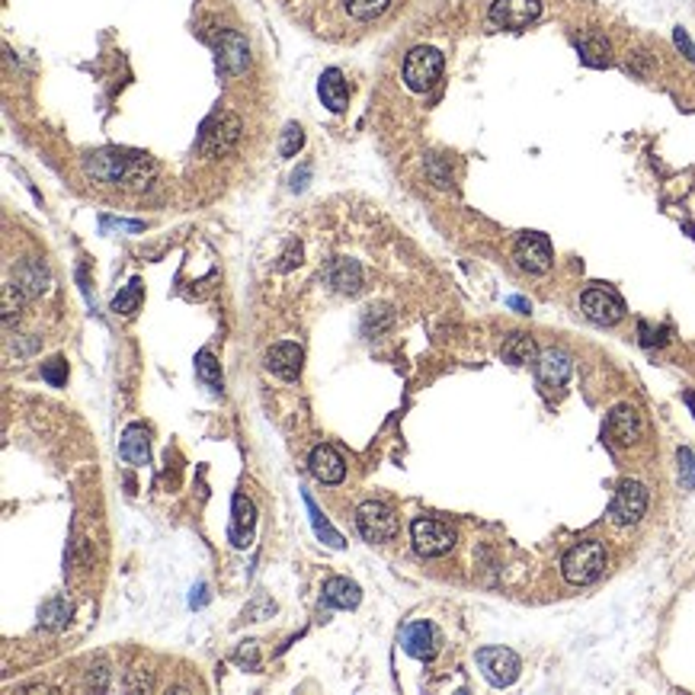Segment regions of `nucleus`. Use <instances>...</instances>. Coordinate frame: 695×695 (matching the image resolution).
Returning a JSON list of instances; mask_svg holds the SVG:
<instances>
[{
  "label": "nucleus",
  "mask_w": 695,
  "mask_h": 695,
  "mask_svg": "<svg viewBox=\"0 0 695 695\" xmlns=\"http://www.w3.org/2000/svg\"><path fill=\"white\" fill-rule=\"evenodd\" d=\"M356 526L365 542H372V545L391 542V538L398 536V516L379 500H365L362 507L356 509Z\"/></svg>",
  "instance_id": "6"
},
{
  "label": "nucleus",
  "mask_w": 695,
  "mask_h": 695,
  "mask_svg": "<svg viewBox=\"0 0 695 695\" xmlns=\"http://www.w3.org/2000/svg\"><path fill=\"white\" fill-rule=\"evenodd\" d=\"M606 571V548L603 542H580L561 561V574H565L567 584L574 586H586Z\"/></svg>",
  "instance_id": "2"
},
{
  "label": "nucleus",
  "mask_w": 695,
  "mask_h": 695,
  "mask_svg": "<svg viewBox=\"0 0 695 695\" xmlns=\"http://www.w3.org/2000/svg\"><path fill=\"white\" fill-rule=\"evenodd\" d=\"M304 179H308V167H304L302 173H295V177H292V187H295V189H304Z\"/></svg>",
  "instance_id": "40"
},
{
  "label": "nucleus",
  "mask_w": 695,
  "mask_h": 695,
  "mask_svg": "<svg viewBox=\"0 0 695 695\" xmlns=\"http://www.w3.org/2000/svg\"><path fill=\"white\" fill-rule=\"evenodd\" d=\"M577 52L584 58V64L590 68H606L609 64V42L603 35H586V39L577 42Z\"/></svg>",
  "instance_id": "26"
},
{
  "label": "nucleus",
  "mask_w": 695,
  "mask_h": 695,
  "mask_svg": "<svg viewBox=\"0 0 695 695\" xmlns=\"http://www.w3.org/2000/svg\"><path fill=\"white\" fill-rule=\"evenodd\" d=\"M500 356L507 359V362H513V365H526V362H536L538 346H536V340L526 337V333H513V337L503 343Z\"/></svg>",
  "instance_id": "24"
},
{
  "label": "nucleus",
  "mask_w": 695,
  "mask_h": 695,
  "mask_svg": "<svg viewBox=\"0 0 695 695\" xmlns=\"http://www.w3.org/2000/svg\"><path fill=\"white\" fill-rule=\"evenodd\" d=\"M571 379V356L561 350H545L538 356V381L548 388H561Z\"/></svg>",
  "instance_id": "18"
},
{
  "label": "nucleus",
  "mask_w": 695,
  "mask_h": 695,
  "mask_svg": "<svg viewBox=\"0 0 695 695\" xmlns=\"http://www.w3.org/2000/svg\"><path fill=\"white\" fill-rule=\"evenodd\" d=\"M83 170L93 179L103 183H122V187H141L154 173V160L138 151H119V148H103L93 151L83 160Z\"/></svg>",
  "instance_id": "1"
},
{
  "label": "nucleus",
  "mask_w": 695,
  "mask_h": 695,
  "mask_svg": "<svg viewBox=\"0 0 695 695\" xmlns=\"http://www.w3.org/2000/svg\"><path fill=\"white\" fill-rule=\"evenodd\" d=\"M331 285L340 295H359V289H362V266L356 260H337L331 266Z\"/></svg>",
  "instance_id": "22"
},
{
  "label": "nucleus",
  "mask_w": 695,
  "mask_h": 695,
  "mask_svg": "<svg viewBox=\"0 0 695 695\" xmlns=\"http://www.w3.org/2000/svg\"><path fill=\"white\" fill-rule=\"evenodd\" d=\"M14 275H16V289L26 292V295H42V292L49 289V275H45V269L35 260L20 263Z\"/></svg>",
  "instance_id": "23"
},
{
  "label": "nucleus",
  "mask_w": 695,
  "mask_h": 695,
  "mask_svg": "<svg viewBox=\"0 0 695 695\" xmlns=\"http://www.w3.org/2000/svg\"><path fill=\"white\" fill-rule=\"evenodd\" d=\"M388 4H391V0H343L346 14H350L352 20H362V23L385 14Z\"/></svg>",
  "instance_id": "29"
},
{
  "label": "nucleus",
  "mask_w": 695,
  "mask_h": 695,
  "mask_svg": "<svg viewBox=\"0 0 695 695\" xmlns=\"http://www.w3.org/2000/svg\"><path fill=\"white\" fill-rule=\"evenodd\" d=\"M580 308H584V314L590 317L593 323H599V327H613V323H619L622 317H625V302H622L613 289H606V285L586 289L584 295H580Z\"/></svg>",
  "instance_id": "8"
},
{
  "label": "nucleus",
  "mask_w": 695,
  "mask_h": 695,
  "mask_svg": "<svg viewBox=\"0 0 695 695\" xmlns=\"http://www.w3.org/2000/svg\"><path fill=\"white\" fill-rule=\"evenodd\" d=\"M304 507H308V519H311V526H314V536L321 538V542L327 545V548H337V551L343 548V545H346L343 536H340V532L333 529V526L327 523V519H323V513L317 509V503L311 500V494H304Z\"/></svg>",
  "instance_id": "25"
},
{
  "label": "nucleus",
  "mask_w": 695,
  "mask_h": 695,
  "mask_svg": "<svg viewBox=\"0 0 695 695\" xmlns=\"http://www.w3.org/2000/svg\"><path fill=\"white\" fill-rule=\"evenodd\" d=\"M475 661L490 686L503 689V686H513V682L519 680V657L513 654L509 647H481Z\"/></svg>",
  "instance_id": "7"
},
{
  "label": "nucleus",
  "mask_w": 695,
  "mask_h": 695,
  "mask_svg": "<svg viewBox=\"0 0 695 695\" xmlns=\"http://www.w3.org/2000/svg\"><path fill=\"white\" fill-rule=\"evenodd\" d=\"M42 379L49 381V385H55V388H62L64 381H68V362L64 359H49V362L42 365Z\"/></svg>",
  "instance_id": "33"
},
{
  "label": "nucleus",
  "mask_w": 695,
  "mask_h": 695,
  "mask_svg": "<svg viewBox=\"0 0 695 695\" xmlns=\"http://www.w3.org/2000/svg\"><path fill=\"white\" fill-rule=\"evenodd\" d=\"M638 333H641V343H644V346H663V343H667V327H651V323H647V321H641L638 323Z\"/></svg>",
  "instance_id": "35"
},
{
  "label": "nucleus",
  "mask_w": 695,
  "mask_h": 695,
  "mask_svg": "<svg viewBox=\"0 0 695 695\" xmlns=\"http://www.w3.org/2000/svg\"><path fill=\"white\" fill-rule=\"evenodd\" d=\"M680 484L686 490H695V455L689 449H680Z\"/></svg>",
  "instance_id": "34"
},
{
  "label": "nucleus",
  "mask_w": 695,
  "mask_h": 695,
  "mask_svg": "<svg viewBox=\"0 0 695 695\" xmlns=\"http://www.w3.org/2000/svg\"><path fill=\"white\" fill-rule=\"evenodd\" d=\"M302 145H304V131L298 129L295 122L285 125V131H283V145H279V154H283V158H295L298 148H302Z\"/></svg>",
  "instance_id": "32"
},
{
  "label": "nucleus",
  "mask_w": 695,
  "mask_h": 695,
  "mask_svg": "<svg viewBox=\"0 0 695 695\" xmlns=\"http://www.w3.org/2000/svg\"><path fill=\"white\" fill-rule=\"evenodd\" d=\"M196 375H199L202 385L212 388L215 394H221V369L208 350H202L199 356H196Z\"/></svg>",
  "instance_id": "28"
},
{
  "label": "nucleus",
  "mask_w": 695,
  "mask_h": 695,
  "mask_svg": "<svg viewBox=\"0 0 695 695\" xmlns=\"http://www.w3.org/2000/svg\"><path fill=\"white\" fill-rule=\"evenodd\" d=\"M686 404H689V410L695 413V394H686Z\"/></svg>",
  "instance_id": "41"
},
{
  "label": "nucleus",
  "mask_w": 695,
  "mask_h": 695,
  "mask_svg": "<svg viewBox=\"0 0 695 695\" xmlns=\"http://www.w3.org/2000/svg\"><path fill=\"white\" fill-rule=\"evenodd\" d=\"M410 542L417 548V555H423V558H442V555L452 551L455 532L446 523H439V519L420 516L410 523Z\"/></svg>",
  "instance_id": "5"
},
{
  "label": "nucleus",
  "mask_w": 695,
  "mask_h": 695,
  "mask_svg": "<svg viewBox=\"0 0 695 695\" xmlns=\"http://www.w3.org/2000/svg\"><path fill=\"white\" fill-rule=\"evenodd\" d=\"M254 523H256L254 503L244 494H235V500H231V526H227V538L235 542V548H247L250 538H254Z\"/></svg>",
  "instance_id": "14"
},
{
  "label": "nucleus",
  "mask_w": 695,
  "mask_h": 695,
  "mask_svg": "<svg viewBox=\"0 0 695 695\" xmlns=\"http://www.w3.org/2000/svg\"><path fill=\"white\" fill-rule=\"evenodd\" d=\"M509 308H516V311H523V314H526V311H529V302H526V298H519V295H513V298H509Z\"/></svg>",
  "instance_id": "39"
},
{
  "label": "nucleus",
  "mask_w": 695,
  "mask_h": 695,
  "mask_svg": "<svg viewBox=\"0 0 695 695\" xmlns=\"http://www.w3.org/2000/svg\"><path fill=\"white\" fill-rule=\"evenodd\" d=\"M647 513V487L641 481H622L609 503V516L619 526H634Z\"/></svg>",
  "instance_id": "10"
},
{
  "label": "nucleus",
  "mask_w": 695,
  "mask_h": 695,
  "mask_svg": "<svg viewBox=\"0 0 695 695\" xmlns=\"http://www.w3.org/2000/svg\"><path fill=\"white\" fill-rule=\"evenodd\" d=\"M302 346L295 343H275L273 350L266 352V369L273 375H279V379L285 381H295L298 375H302Z\"/></svg>",
  "instance_id": "16"
},
{
  "label": "nucleus",
  "mask_w": 695,
  "mask_h": 695,
  "mask_svg": "<svg viewBox=\"0 0 695 695\" xmlns=\"http://www.w3.org/2000/svg\"><path fill=\"white\" fill-rule=\"evenodd\" d=\"M317 93H321L323 106L331 112H343L346 103H350V87H346L343 74L337 68H327L317 81Z\"/></svg>",
  "instance_id": "19"
},
{
  "label": "nucleus",
  "mask_w": 695,
  "mask_h": 695,
  "mask_svg": "<svg viewBox=\"0 0 695 695\" xmlns=\"http://www.w3.org/2000/svg\"><path fill=\"white\" fill-rule=\"evenodd\" d=\"M298 256H302V250H298L295 244H292V247H289V250H285V254H283V263H279V269H283V273H285V269H292V266H295V260H298Z\"/></svg>",
  "instance_id": "38"
},
{
  "label": "nucleus",
  "mask_w": 695,
  "mask_h": 695,
  "mask_svg": "<svg viewBox=\"0 0 695 695\" xmlns=\"http://www.w3.org/2000/svg\"><path fill=\"white\" fill-rule=\"evenodd\" d=\"M237 138H241V119L235 112H215L199 131V151L208 158H221L237 145Z\"/></svg>",
  "instance_id": "3"
},
{
  "label": "nucleus",
  "mask_w": 695,
  "mask_h": 695,
  "mask_svg": "<svg viewBox=\"0 0 695 695\" xmlns=\"http://www.w3.org/2000/svg\"><path fill=\"white\" fill-rule=\"evenodd\" d=\"M103 227H119V231H145L141 221H122V218H103L100 221Z\"/></svg>",
  "instance_id": "37"
},
{
  "label": "nucleus",
  "mask_w": 695,
  "mask_h": 695,
  "mask_svg": "<svg viewBox=\"0 0 695 695\" xmlns=\"http://www.w3.org/2000/svg\"><path fill=\"white\" fill-rule=\"evenodd\" d=\"M442 77V55L433 45H417L404 58V83L413 93H427Z\"/></svg>",
  "instance_id": "4"
},
{
  "label": "nucleus",
  "mask_w": 695,
  "mask_h": 695,
  "mask_svg": "<svg viewBox=\"0 0 695 695\" xmlns=\"http://www.w3.org/2000/svg\"><path fill=\"white\" fill-rule=\"evenodd\" d=\"M68 615H71V606L64 599H49V603L42 606V622L49 628H62L64 622H68Z\"/></svg>",
  "instance_id": "31"
},
{
  "label": "nucleus",
  "mask_w": 695,
  "mask_h": 695,
  "mask_svg": "<svg viewBox=\"0 0 695 695\" xmlns=\"http://www.w3.org/2000/svg\"><path fill=\"white\" fill-rule=\"evenodd\" d=\"M542 4L538 0H494L490 4V23L500 29H526L538 20Z\"/></svg>",
  "instance_id": "11"
},
{
  "label": "nucleus",
  "mask_w": 695,
  "mask_h": 695,
  "mask_svg": "<svg viewBox=\"0 0 695 695\" xmlns=\"http://www.w3.org/2000/svg\"><path fill=\"white\" fill-rule=\"evenodd\" d=\"M401 647H404V654L417 657V661H433L436 647H439V634L430 622H410L401 632Z\"/></svg>",
  "instance_id": "13"
},
{
  "label": "nucleus",
  "mask_w": 695,
  "mask_h": 695,
  "mask_svg": "<svg viewBox=\"0 0 695 695\" xmlns=\"http://www.w3.org/2000/svg\"><path fill=\"white\" fill-rule=\"evenodd\" d=\"M516 263L519 269L532 275H542L551 269V241L538 231H523L516 241Z\"/></svg>",
  "instance_id": "12"
},
{
  "label": "nucleus",
  "mask_w": 695,
  "mask_h": 695,
  "mask_svg": "<svg viewBox=\"0 0 695 695\" xmlns=\"http://www.w3.org/2000/svg\"><path fill=\"white\" fill-rule=\"evenodd\" d=\"M215 58H218V71L225 77H237L247 71L250 64V45L241 33L235 29H221L215 35Z\"/></svg>",
  "instance_id": "9"
},
{
  "label": "nucleus",
  "mask_w": 695,
  "mask_h": 695,
  "mask_svg": "<svg viewBox=\"0 0 695 695\" xmlns=\"http://www.w3.org/2000/svg\"><path fill=\"white\" fill-rule=\"evenodd\" d=\"M391 321H394V311L388 308V304H379V308H369L365 311V317H362V331L365 333H381L385 327H391Z\"/></svg>",
  "instance_id": "30"
},
{
  "label": "nucleus",
  "mask_w": 695,
  "mask_h": 695,
  "mask_svg": "<svg viewBox=\"0 0 695 695\" xmlns=\"http://www.w3.org/2000/svg\"><path fill=\"white\" fill-rule=\"evenodd\" d=\"M141 298H145V285H141V279H131V283L112 298V311L122 317H131L138 308H141Z\"/></svg>",
  "instance_id": "27"
},
{
  "label": "nucleus",
  "mask_w": 695,
  "mask_h": 695,
  "mask_svg": "<svg viewBox=\"0 0 695 695\" xmlns=\"http://www.w3.org/2000/svg\"><path fill=\"white\" fill-rule=\"evenodd\" d=\"M606 433L615 446H632L634 439L641 436V417L634 407L628 404H619L613 413H609V423H606Z\"/></svg>",
  "instance_id": "17"
},
{
  "label": "nucleus",
  "mask_w": 695,
  "mask_h": 695,
  "mask_svg": "<svg viewBox=\"0 0 695 695\" xmlns=\"http://www.w3.org/2000/svg\"><path fill=\"white\" fill-rule=\"evenodd\" d=\"M308 465H311V475L321 484H340L346 478V461L333 446H317L314 452H311Z\"/></svg>",
  "instance_id": "15"
},
{
  "label": "nucleus",
  "mask_w": 695,
  "mask_h": 695,
  "mask_svg": "<svg viewBox=\"0 0 695 695\" xmlns=\"http://www.w3.org/2000/svg\"><path fill=\"white\" fill-rule=\"evenodd\" d=\"M673 42H676V49H680L682 55H686L689 62L695 64V45H692V39H689V35H686V29H682V26L676 29V33H673Z\"/></svg>",
  "instance_id": "36"
},
{
  "label": "nucleus",
  "mask_w": 695,
  "mask_h": 695,
  "mask_svg": "<svg viewBox=\"0 0 695 695\" xmlns=\"http://www.w3.org/2000/svg\"><path fill=\"white\" fill-rule=\"evenodd\" d=\"M359 599H362V593H359V586L352 584V580L331 577L327 584H323V603H327V606H333V609H356Z\"/></svg>",
  "instance_id": "21"
},
{
  "label": "nucleus",
  "mask_w": 695,
  "mask_h": 695,
  "mask_svg": "<svg viewBox=\"0 0 695 695\" xmlns=\"http://www.w3.org/2000/svg\"><path fill=\"white\" fill-rule=\"evenodd\" d=\"M119 452L129 465H148L151 459V442H148V430L141 423H131L125 427L122 433V442H119Z\"/></svg>",
  "instance_id": "20"
}]
</instances>
